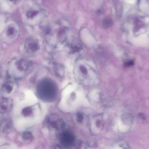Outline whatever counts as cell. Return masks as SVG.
I'll return each instance as SVG.
<instances>
[{"mask_svg": "<svg viewBox=\"0 0 149 149\" xmlns=\"http://www.w3.org/2000/svg\"><path fill=\"white\" fill-rule=\"evenodd\" d=\"M37 94L44 101H52L57 94L56 86L53 81L49 79H44L39 83L37 86Z\"/></svg>", "mask_w": 149, "mask_h": 149, "instance_id": "cell-1", "label": "cell"}, {"mask_svg": "<svg viewBox=\"0 0 149 149\" xmlns=\"http://www.w3.org/2000/svg\"><path fill=\"white\" fill-rule=\"evenodd\" d=\"M19 26L15 22L9 23L4 30V37L8 40L12 41L17 38L19 34Z\"/></svg>", "mask_w": 149, "mask_h": 149, "instance_id": "cell-2", "label": "cell"}, {"mask_svg": "<svg viewBox=\"0 0 149 149\" xmlns=\"http://www.w3.org/2000/svg\"><path fill=\"white\" fill-rule=\"evenodd\" d=\"M24 48L27 54L30 55L36 54L40 49V44L38 40L33 37L28 38L25 42Z\"/></svg>", "mask_w": 149, "mask_h": 149, "instance_id": "cell-3", "label": "cell"}, {"mask_svg": "<svg viewBox=\"0 0 149 149\" xmlns=\"http://www.w3.org/2000/svg\"><path fill=\"white\" fill-rule=\"evenodd\" d=\"M47 123L48 126L51 129H53L56 130L62 129L64 125L63 120L58 116L54 115H52L48 117Z\"/></svg>", "mask_w": 149, "mask_h": 149, "instance_id": "cell-4", "label": "cell"}, {"mask_svg": "<svg viewBox=\"0 0 149 149\" xmlns=\"http://www.w3.org/2000/svg\"><path fill=\"white\" fill-rule=\"evenodd\" d=\"M60 140L63 146L66 147H70L74 143V136L72 133L65 132L61 134Z\"/></svg>", "mask_w": 149, "mask_h": 149, "instance_id": "cell-5", "label": "cell"}, {"mask_svg": "<svg viewBox=\"0 0 149 149\" xmlns=\"http://www.w3.org/2000/svg\"><path fill=\"white\" fill-rule=\"evenodd\" d=\"M11 101L8 98H4L0 102V113H5L8 112L11 108Z\"/></svg>", "mask_w": 149, "mask_h": 149, "instance_id": "cell-6", "label": "cell"}, {"mask_svg": "<svg viewBox=\"0 0 149 149\" xmlns=\"http://www.w3.org/2000/svg\"><path fill=\"white\" fill-rule=\"evenodd\" d=\"M16 66L20 72H25L29 68V63L26 60L21 59L16 61Z\"/></svg>", "mask_w": 149, "mask_h": 149, "instance_id": "cell-7", "label": "cell"}, {"mask_svg": "<svg viewBox=\"0 0 149 149\" xmlns=\"http://www.w3.org/2000/svg\"><path fill=\"white\" fill-rule=\"evenodd\" d=\"M13 89V84L11 81H7L2 87V92L3 94L9 95L10 94Z\"/></svg>", "mask_w": 149, "mask_h": 149, "instance_id": "cell-8", "label": "cell"}, {"mask_svg": "<svg viewBox=\"0 0 149 149\" xmlns=\"http://www.w3.org/2000/svg\"><path fill=\"white\" fill-rule=\"evenodd\" d=\"M0 127L3 132L8 133L12 129V123L9 119H5L1 123Z\"/></svg>", "mask_w": 149, "mask_h": 149, "instance_id": "cell-9", "label": "cell"}, {"mask_svg": "<svg viewBox=\"0 0 149 149\" xmlns=\"http://www.w3.org/2000/svg\"><path fill=\"white\" fill-rule=\"evenodd\" d=\"M40 10L37 8H31L26 12V16L29 20H33L40 14Z\"/></svg>", "mask_w": 149, "mask_h": 149, "instance_id": "cell-10", "label": "cell"}, {"mask_svg": "<svg viewBox=\"0 0 149 149\" xmlns=\"http://www.w3.org/2000/svg\"><path fill=\"white\" fill-rule=\"evenodd\" d=\"M34 112V108L31 107H27L24 108L22 112V114L24 117H29L33 115Z\"/></svg>", "mask_w": 149, "mask_h": 149, "instance_id": "cell-11", "label": "cell"}, {"mask_svg": "<svg viewBox=\"0 0 149 149\" xmlns=\"http://www.w3.org/2000/svg\"><path fill=\"white\" fill-rule=\"evenodd\" d=\"M22 138L25 141H31L33 139V136L30 132L26 131L23 133Z\"/></svg>", "mask_w": 149, "mask_h": 149, "instance_id": "cell-12", "label": "cell"}, {"mask_svg": "<svg viewBox=\"0 0 149 149\" xmlns=\"http://www.w3.org/2000/svg\"><path fill=\"white\" fill-rule=\"evenodd\" d=\"M112 24V21L109 18H106L103 21V25L105 27H109Z\"/></svg>", "mask_w": 149, "mask_h": 149, "instance_id": "cell-13", "label": "cell"}, {"mask_svg": "<svg viewBox=\"0 0 149 149\" xmlns=\"http://www.w3.org/2000/svg\"><path fill=\"white\" fill-rule=\"evenodd\" d=\"M9 3H12V4H13V5H14V4H16V3H17L19 2H20V1H21L22 0H6Z\"/></svg>", "mask_w": 149, "mask_h": 149, "instance_id": "cell-14", "label": "cell"}, {"mask_svg": "<svg viewBox=\"0 0 149 149\" xmlns=\"http://www.w3.org/2000/svg\"><path fill=\"white\" fill-rule=\"evenodd\" d=\"M133 63L132 61H129L126 63V65L127 66H132V65H133Z\"/></svg>", "mask_w": 149, "mask_h": 149, "instance_id": "cell-15", "label": "cell"}, {"mask_svg": "<svg viewBox=\"0 0 149 149\" xmlns=\"http://www.w3.org/2000/svg\"><path fill=\"white\" fill-rule=\"evenodd\" d=\"M148 2V3H149V0H147Z\"/></svg>", "mask_w": 149, "mask_h": 149, "instance_id": "cell-16", "label": "cell"}]
</instances>
